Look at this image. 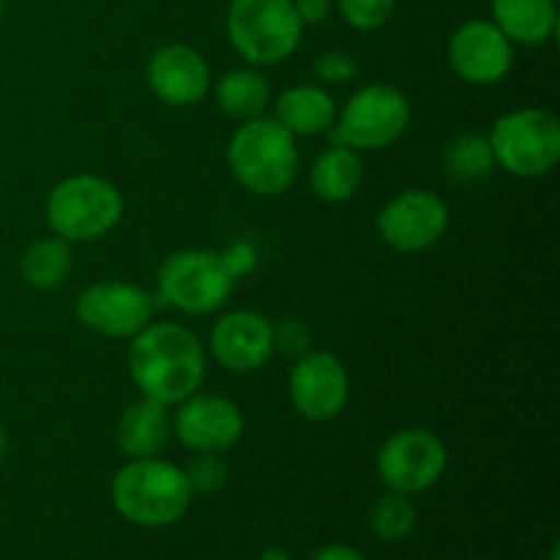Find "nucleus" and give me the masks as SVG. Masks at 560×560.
I'll list each match as a JSON object with an SVG mask.
<instances>
[{"instance_id":"13","label":"nucleus","mask_w":560,"mask_h":560,"mask_svg":"<svg viewBox=\"0 0 560 560\" xmlns=\"http://www.w3.org/2000/svg\"><path fill=\"white\" fill-rule=\"evenodd\" d=\"M244 413L222 394L195 392L175 405L173 435L189 452L224 454L244 438Z\"/></svg>"},{"instance_id":"8","label":"nucleus","mask_w":560,"mask_h":560,"mask_svg":"<svg viewBox=\"0 0 560 560\" xmlns=\"http://www.w3.org/2000/svg\"><path fill=\"white\" fill-rule=\"evenodd\" d=\"M235 279L224 268L219 252L178 249L156 271V293L173 310L206 317L228 304Z\"/></svg>"},{"instance_id":"26","label":"nucleus","mask_w":560,"mask_h":560,"mask_svg":"<svg viewBox=\"0 0 560 560\" xmlns=\"http://www.w3.org/2000/svg\"><path fill=\"white\" fill-rule=\"evenodd\" d=\"M397 0H337V11L353 31H381L394 14Z\"/></svg>"},{"instance_id":"27","label":"nucleus","mask_w":560,"mask_h":560,"mask_svg":"<svg viewBox=\"0 0 560 560\" xmlns=\"http://www.w3.org/2000/svg\"><path fill=\"white\" fill-rule=\"evenodd\" d=\"M312 74L320 85H348L361 74L359 58L345 49H328L312 60Z\"/></svg>"},{"instance_id":"25","label":"nucleus","mask_w":560,"mask_h":560,"mask_svg":"<svg viewBox=\"0 0 560 560\" xmlns=\"http://www.w3.org/2000/svg\"><path fill=\"white\" fill-rule=\"evenodd\" d=\"M184 474L195 495H217L228 485L230 470L222 454L191 452L189 463L184 465Z\"/></svg>"},{"instance_id":"22","label":"nucleus","mask_w":560,"mask_h":560,"mask_svg":"<svg viewBox=\"0 0 560 560\" xmlns=\"http://www.w3.org/2000/svg\"><path fill=\"white\" fill-rule=\"evenodd\" d=\"M74 244L58 238V235H44L27 244L20 257L22 282L33 290H55L71 277L74 268Z\"/></svg>"},{"instance_id":"33","label":"nucleus","mask_w":560,"mask_h":560,"mask_svg":"<svg viewBox=\"0 0 560 560\" xmlns=\"http://www.w3.org/2000/svg\"><path fill=\"white\" fill-rule=\"evenodd\" d=\"M5 452H9V432H5V427L0 424V465H3Z\"/></svg>"},{"instance_id":"2","label":"nucleus","mask_w":560,"mask_h":560,"mask_svg":"<svg viewBox=\"0 0 560 560\" xmlns=\"http://www.w3.org/2000/svg\"><path fill=\"white\" fill-rule=\"evenodd\" d=\"M189 481L180 465L162 457L129 459L109 481L113 509L140 528H167L186 517L191 506Z\"/></svg>"},{"instance_id":"16","label":"nucleus","mask_w":560,"mask_h":560,"mask_svg":"<svg viewBox=\"0 0 560 560\" xmlns=\"http://www.w3.org/2000/svg\"><path fill=\"white\" fill-rule=\"evenodd\" d=\"M208 348L222 370L255 372L273 355V323L262 312L233 310L213 323Z\"/></svg>"},{"instance_id":"35","label":"nucleus","mask_w":560,"mask_h":560,"mask_svg":"<svg viewBox=\"0 0 560 560\" xmlns=\"http://www.w3.org/2000/svg\"><path fill=\"white\" fill-rule=\"evenodd\" d=\"M550 560H552V558H550Z\"/></svg>"},{"instance_id":"9","label":"nucleus","mask_w":560,"mask_h":560,"mask_svg":"<svg viewBox=\"0 0 560 560\" xmlns=\"http://www.w3.org/2000/svg\"><path fill=\"white\" fill-rule=\"evenodd\" d=\"M448 468L446 443L427 427L392 432L375 454L377 479L386 490L419 495L435 487Z\"/></svg>"},{"instance_id":"15","label":"nucleus","mask_w":560,"mask_h":560,"mask_svg":"<svg viewBox=\"0 0 560 560\" xmlns=\"http://www.w3.org/2000/svg\"><path fill=\"white\" fill-rule=\"evenodd\" d=\"M145 80L153 96L175 109L195 107L213 88L206 55L184 42H170L159 47L148 60Z\"/></svg>"},{"instance_id":"20","label":"nucleus","mask_w":560,"mask_h":560,"mask_svg":"<svg viewBox=\"0 0 560 560\" xmlns=\"http://www.w3.org/2000/svg\"><path fill=\"white\" fill-rule=\"evenodd\" d=\"M364 159L353 148H345L334 142L323 153H317L310 167V186L317 200L323 202H348L359 195L364 184Z\"/></svg>"},{"instance_id":"17","label":"nucleus","mask_w":560,"mask_h":560,"mask_svg":"<svg viewBox=\"0 0 560 560\" xmlns=\"http://www.w3.org/2000/svg\"><path fill=\"white\" fill-rule=\"evenodd\" d=\"M170 435H173L170 408L145 397L126 405L115 421V446L126 459L159 457L167 448Z\"/></svg>"},{"instance_id":"23","label":"nucleus","mask_w":560,"mask_h":560,"mask_svg":"<svg viewBox=\"0 0 560 560\" xmlns=\"http://www.w3.org/2000/svg\"><path fill=\"white\" fill-rule=\"evenodd\" d=\"M443 170L452 178L465 180V184L490 178L492 170H495V156H492L487 135L465 131V135L448 140L446 148H443Z\"/></svg>"},{"instance_id":"29","label":"nucleus","mask_w":560,"mask_h":560,"mask_svg":"<svg viewBox=\"0 0 560 560\" xmlns=\"http://www.w3.org/2000/svg\"><path fill=\"white\" fill-rule=\"evenodd\" d=\"M219 257H222L224 268H228L233 279L246 277V273L255 268V260H257L255 246H252L249 241H235V244H230Z\"/></svg>"},{"instance_id":"7","label":"nucleus","mask_w":560,"mask_h":560,"mask_svg":"<svg viewBox=\"0 0 560 560\" xmlns=\"http://www.w3.org/2000/svg\"><path fill=\"white\" fill-rule=\"evenodd\" d=\"M410 126V102L392 82L361 85L331 126V140L353 151H383L402 140Z\"/></svg>"},{"instance_id":"10","label":"nucleus","mask_w":560,"mask_h":560,"mask_svg":"<svg viewBox=\"0 0 560 560\" xmlns=\"http://www.w3.org/2000/svg\"><path fill=\"white\" fill-rule=\"evenodd\" d=\"M153 295L142 284L124 279L88 284L74 301L77 320L104 339H131L153 320Z\"/></svg>"},{"instance_id":"24","label":"nucleus","mask_w":560,"mask_h":560,"mask_svg":"<svg viewBox=\"0 0 560 560\" xmlns=\"http://www.w3.org/2000/svg\"><path fill=\"white\" fill-rule=\"evenodd\" d=\"M416 523H419V512L410 495H402V492L388 490L370 509V528L381 541L408 539L416 530Z\"/></svg>"},{"instance_id":"28","label":"nucleus","mask_w":560,"mask_h":560,"mask_svg":"<svg viewBox=\"0 0 560 560\" xmlns=\"http://www.w3.org/2000/svg\"><path fill=\"white\" fill-rule=\"evenodd\" d=\"M282 353L288 359H301L312 350V331L304 320H279L273 323V353Z\"/></svg>"},{"instance_id":"30","label":"nucleus","mask_w":560,"mask_h":560,"mask_svg":"<svg viewBox=\"0 0 560 560\" xmlns=\"http://www.w3.org/2000/svg\"><path fill=\"white\" fill-rule=\"evenodd\" d=\"M293 9L299 14L301 25H320L331 16L334 0H293Z\"/></svg>"},{"instance_id":"4","label":"nucleus","mask_w":560,"mask_h":560,"mask_svg":"<svg viewBox=\"0 0 560 560\" xmlns=\"http://www.w3.org/2000/svg\"><path fill=\"white\" fill-rule=\"evenodd\" d=\"M126 211L124 195L109 178L77 173L58 180L44 202L49 233L69 244H91L120 224Z\"/></svg>"},{"instance_id":"14","label":"nucleus","mask_w":560,"mask_h":560,"mask_svg":"<svg viewBox=\"0 0 560 560\" xmlns=\"http://www.w3.org/2000/svg\"><path fill=\"white\" fill-rule=\"evenodd\" d=\"M448 66L468 85H498L514 66V44L495 22L474 16L448 38Z\"/></svg>"},{"instance_id":"11","label":"nucleus","mask_w":560,"mask_h":560,"mask_svg":"<svg viewBox=\"0 0 560 560\" xmlns=\"http://www.w3.org/2000/svg\"><path fill=\"white\" fill-rule=\"evenodd\" d=\"M452 211L441 195L430 189H408L377 211L375 230L383 244L402 255H416L435 246L446 235Z\"/></svg>"},{"instance_id":"6","label":"nucleus","mask_w":560,"mask_h":560,"mask_svg":"<svg viewBox=\"0 0 560 560\" xmlns=\"http://www.w3.org/2000/svg\"><path fill=\"white\" fill-rule=\"evenodd\" d=\"M487 140L495 167L514 178H545L560 162V120L550 109H512L492 124Z\"/></svg>"},{"instance_id":"34","label":"nucleus","mask_w":560,"mask_h":560,"mask_svg":"<svg viewBox=\"0 0 560 560\" xmlns=\"http://www.w3.org/2000/svg\"><path fill=\"white\" fill-rule=\"evenodd\" d=\"M3 11H5V0H0V22H3Z\"/></svg>"},{"instance_id":"18","label":"nucleus","mask_w":560,"mask_h":560,"mask_svg":"<svg viewBox=\"0 0 560 560\" xmlns=\"http://www.w3.org/2000/svg\"><path fill=\"white\" fill-rule=\"evenodd\" d=\"M337 102L320 82H301L284 88L273 102V118L299 140V137L328 135L337 120Z\"/></svg>"},{"instance_id":"5","label":"nucleus","mask_w":560,"mask_h":560,"mask_svg":"<svg viewBox=\"0 0 560 560\" xmlns=\"http://www.w3.org/2000/svg\"><path fill=\"white\" fill-rule=\"evenodd\" d=\"M224 33L246 66L266 69L284 63L299 49L304 25L293 0H230Z\"/></svg>"},{"instance_id":"19","label":"nucleus","mask_w":560,"mask_h":560,"mask_svg":"<svg viewBox=\"0 0 560 560\" xmlns=\"http://www.w3.org/2000/svg\"><path fill=\"white\" fill-rule=\"evenodd\" d=\"M490 20L514 47H541L558 31V0H492Z\"/></svg>"},{"instance_id":"21","label":"nucleus","mask_w":560,"mask_h":560,"mask_svg":"<svg viewBox=\"0 0 560 560\" xmlns=\"http://www.w3.org/2000/svg\"><path fill=\"white\" fill-rule=\"evenodd\" d=\"M211 91L222 115L238 120V124L260 118L271 104V82L255 66H241V69L228 71L213 82Z\"/></svg>"},{"instance_id":"3","label":"nucleus","mask_w":560,"mask_h":560,"mask_svg":"<svg viewBox=\"0 0 560 560\" xmlns=\"http://www.w3.org/2000/svg\"><path fill=\"white\" fill-rule=\"evenodd\" d=\"M299 140L277 118L244 120L228 142V170L255 197H282L299 178Z\"/></svg>"},{"instance_id":"31","label":"nucleus","mask_w":560,"mask_h":560,"mask_svg":"<svg viewBox=\"0 0 560 560\" xmlns=\"http://www.w3.org/2000/svg\"><path fill=\"white\" fill-rule=\"evenodd\" d=\"M310 560H366L355 547L348 545H326L320 550H315V556Z\"/></svg>"},{"instance_id":"12","label":"nucleus","mask_w":560,"mask_h":560,"mask_svg":"<svg viewBox=\"0 0 560 560\" xmlns=\"http://www.w3.org/2000/svg\"><path fill=\"white\" fill-rule=\"evenodd\" d=\"M288 397L295 413L310 424H326L342 416L350 399V375L328 350L304 353L288 375Z\"/></svg>"},{"instance_id":"32","label":"nucleus","mask_w":560,"mask_h":560,"mask_svg":"<svg viewBox=\"0 0 560 560\" xmlns=\"http://www.w3.org/2000/svg\"><path fill=\"white\" fill-rule=\"evenodd\" d=\"M260 560H290L288 550H282V547H268L266 552H262Z\"/></svg>"},{"instance_id":"1","label":"nucleus","mask_w":560,"mask_h":560,"mask_svg":"<svg viewBox=\"0 0 560 560\" xmlns=\"http://www.w3.org/2000/svg\"><path fill=\"white\" fill-rule=\"evenodd\" d=\"M206 345L180 323L151 320L129 339L126 366L140 397L175 408L206 381Z\"/></svg>"}]
</instances>
